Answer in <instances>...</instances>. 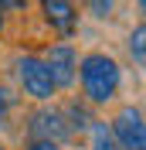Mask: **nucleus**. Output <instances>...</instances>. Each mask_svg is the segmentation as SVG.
<instances>
[{
	"instance_id": "nucleus-1",
	"label": "nucleus",
	"mask_w": 146,
	"mask_h": 150,
	"mask_svg": "<svg viewBox=\"0 0 146 150\" xmlns=\"http://www.w3.org/2000/svg\"><path fill=\"white\" fill-rule=\"evenodd\" d=\"M82 82V96L88 106H105L119 96V85H122V68L112 55L105 51H85L78 58V75Z\"/></svg>"
},
{
	"instance_id": "nucleus-14",
	"label": "nucleus",
	"mask_w": 146,
	"mask_h": 150,
	"mask_svg": "<svg viewBox=\"0 0 146 150\" xmlns=\"http://www.w3.org/2000/svg\"><path fill=\"white\" fill-rule=\"evenodd\" d=\"M4 17H7V10H4V7H0V31H4Z\"/></svg>"
},
{
	"instance_id": "nucleus-12",
	"label": "nucleus",
	"mask_w": 146,
	"mask_h": 150,
	"mask_svg": "<svg viewBox=\"0 0 146 150\" xmlns=\"http://www.w3.org/2000/svg\"><path fill=\"white\" fill-rule=\"evenodd\" d=\"M24 150H61V147H58V143H48V140H27Z\"/></svg>"
},
{
	"instance_id": "nucleus-3",
	"label": "nucleus",
	"mask_w": 146,
	"mask_h": 150,
	"mask_svg": "<svg viewBox=\"0 0 146 150\" xmlns=\"http://www.w3.org/2000/svg\"><path fill=\"white\" fill-rule=\"evenodd\" d=\"M109 133L116 140V150H146V126L139 106H122L109 120Z\"/></svg>"
},
{
	"instance_id": "nucleus-4",
	"label": "nucleus",
	"mask_w": 146,
	"mask_h": 150,
	"mask_svg": "<svg viewBox=\"0 0 146 150\" xmlns=\"http://www.w3.org/2000/svg\"><path fill=\"white\" fill-rule=\"evenodd\" d=\"M27 137L31 140H48V143H68L72 140V130L65 123V112L58 106H41L37 112H31V123H27Z\"/></svg>"
},
{
	"instance_id": "nucleus-8",
	"label": "nucleus",
	"mask_w": 146,
	"mask_h": 150,
	"mask_svg": "<svg viewBox=\"0 0 146 150\" xmlns=\"http://www.w3.org/2000/svg\"><path fill=\"white\" fill-rule=\"evenodd\" d=\"M126 51H129V58H133L136 65H143V62H146V24H136V28L129 31Z\"/></svg>"
},
{
	"instance_id": "nucleus-6",
	"label": "nucleus",
	"mask_w": 146,
	"mask_h": 150,
	"mask_svg": "<svg viewBox=\"0 0 146 150\" xmlns=\"http://www.w3.org/2000/svg\"><path fill=\"white\" fill-rule=\"evenodd\" d=\"M37 4H41L44 21L61 38H72L78 31V7H75V0H37Z\"/></svg>"
},
{
	"instance_id": "nucleus-10",
	"label": "nucleus",
	"mask_w": 146,
	"mask_h": 150,
	"mask_svg": "<svg viewBox=\"0 0 146 150\" xmlns=\"http://www.w3.org/2000/svg\"><path fill=\"white\" fill-rule=\"evenodd\" d=\"M85 14H92L95 21H109L116 14V0H82Z\"/></svg>"
},
{
	"instance_id": "nucleus-11",
	"label": "nucleus",
	"mask_w": 146,
	"mask_h": 150,
	"mask_svg": "<svg viewBox=\"0 0 146 150\" xmlns=\"http://www.w3.org/2000/svg\"><path fill=\"white\" fill-rule=\"evenodd\" d=\"M10 109H14V92H10L7 85L0 82V130L7 126V120H10Z\"/></svg>"
},
{
	"instance_id": "nucleus-7",
	"label": "nucleus",
	"mask_w": 146,
	"mask_h": 150,
	"mask_svg": "<svg viewBox=\"0 0 146 150\" xmlns=\"http://www.w3.org/2000/svg\"><path fill=\"white\" fill-rule=\"evenodd\" d=\"M61 112H65V123H68L72 137H75V133H82V130H88L92 120H95V116L88 112V103H78V99H72V103L65 106Z\"/></svg>"
},
{
	"instance_id": "nucleus-9",
	"label": "nucleus",
	"mask_w": 146,
	"mask_h": 150,
	"mask_svg": "<svg viewBox=\"0 0 146 150\" xmlns=\"http://www.w3.org/2000/svg\"><path fill=\"white\" fill-rule=\"evenodd\" d=\"M88 133H92V150H116V140H112L105 120H92Z\"/></svg>"
},
{
	"instance_id": "nucleus-15",
	"label": "nucleus",
	"mask_w": 146,
	"mask_h": 150,
	"mask_svg": "<svg viewBox=\"0 0 146 150\" xmlns=\"http://www.w3.org/2000/svg\"><path fill=\"white\" fill-rule=\"evenodd\" d=\"M0 150H7V147H4V143H0Z\"/></svg>"
},
{
	"instance_id": "nucleus-2",
	"label": "nucleus",
	"mask_w": 146,
	"mask_h": 150,
	"mask_svg": "<svg viewBox=\"0 0 146 150\" xmlns=\"http://www.w3.org/2000/svg\"><path fill=\"white\" fill-rule=\"evenodd\" d=\"M14 68H17V85L24 96H31L34 103H51L55 99L58 89L51 82V72H48L41 55H20L14 62Z\"/></svg>"
},
{
	"instance_id": "nucleus-5",
	"label": "nucleus",
	"mask_w": 146,
	"mask_h": 150,
	"mask_svg": "<svg viewBox=\"0 0 146 150\" xmlns=\"http://www.w3.org/2000/svg\"><path fill=\"white\" fill-rule=\"evenodd\" d=\"M41 58H44L48 72H51V82H55V89H72V85H75V75H78V51H75L68 41H58V45H51Z\"/></svg>"
},
{
	"instance_id": "nucleus-13",
	"label": "nucleus",
	"mask_w": 146,
	"mask_h": 150,
	"mask_svg": "<svg viewBox=\"0 0 146 150\" xmlns=\"http://www.w3.org/2000/svg\"><path fill=\"white\" fill-rule=\"evenodd\" d=\"M31 0H0V7L4 10H27Z\"/></svg>"
}]
</instances>
